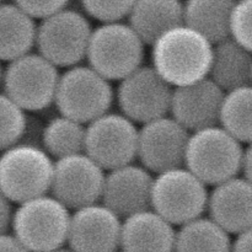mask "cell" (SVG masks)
Segmentation results:
<instances>
[{
  "label": "cell",
  "mask_w": 252,
  "mask_h": 252,
  "mask_svg": "<svg viewBox=\"0 0 252 252\" xmlns=\"http://www.w3.org/2000/svg\"><path fill=\"white\" fill-rule=\"evenodd\" d=\"M29 127L26 111L0 93V153L21 143Z\"/></svg>",
  "instance_id": "484cf974"
},
{
  "label": "cell",
  "mask_w": 252,
  "mask_h": 252,
  "mask_svg": "<svg viewBox=\"0 0 252 252\" xmlns=\"http://www.w3.org/2000/svg\"><path fill=\"white\" fill-rule=\"evenodd\" d=\"M43 149L57 160L85 152L86 126L65 116H57L42 129Z\"/></svg>",
  "instance_id": "cb8c5ba5"
},
{
  "label": "cell",
  "mask_w": 252,
  "mask_h": 252,
  "mask_svg": "<svg viewBox=\"0 0 252 252\" xmlns=\"http://www.w3.org/2000/svg\"><path fill=\"white\" fill-rule=\"evenodd\" d=\"M2 2H4V0H0V4H2Z\"/></svg>",
  "instance_id": "d590c367"
},
{
  "label": "cell",
  "mask_w": 252,
  "mask_h": 252,
  "mask_svg": "<svg viewBox=\"0 0 252 252\" xmlns=\"http://www.w3.org/2000/svg\"><path fill=\"white\" fill-rule=\"evenodd\" d=\"M236 0H186L184 24L213 44L230 37V22Z\"/></svg>",
  "instance_id": "7402d4cb"
},
{
  "label": "cell",
  "mask_w": 252,
  "mask_h": 252,
  "mask_svg": "<svg viewBox=\"0 0 252 252\" xmlns=\"http://www.w3.org/2000/svg\"><path fill=\"white\" fill-rule=\"evenodd\" d=\"M121 233V217L103 203H95L71 214L68 245L74 252H117Z\"/></svg>",
  "instance_id": "5bb4252c"
},
{
  "label": "cell",
  "mask_w": 252,
  "mask_h": 252,
  "mask_svg": "<svg viewBox=\"0 0 252 252\" xmlns=\"http://www.w3.org/2000/svg\"><path fill=\"white\" fill-rule=\"evenodd\" d=\"M175 226L152 208L125 218L121 233L122 252H175Z\"/></svg>",
  "instance_id": "ac0fdd59"
},
{
  "label": "cell",
  "mask_w": 252,
  "mask_h": 252,
  "mask_svg": "<svg viewBox=\"0 0 252 252\" xmlns=\"http://www.w3.org/2000/svg\"><path fill=\"white\" fill-rule=\"evenodd\" d=\"M105 170L85 153L62 158L54 162L51 193L69 209L100 203L105 186Z\"/></svg>",
  "instance_id": "7c38bea8"
},
{
  "label": "cell",
  "mask_w": 252,
  "mask_h": 252,
  "mask_svg": "<svg viewBox=\"0 0 252 252\" xmlns=\"http://www.w3.org/2000/svg\"><path fill=\"white\" fill-rule=\"evenodd\" d=\"M54 162L33 143L21 142L0 153V191L21 204L51 192Z\"/></svg>",
  "instance_id": "277c9868"
},
{
  "label": "cell",
  "mask_w": 252,
  "mask_h": 252,
  "mask_svg": "<svg viewBox=\"0 0 252 252\" xmlns=\"http://www.w3.org/2000/svg\"><path fill=\"white\" fill-rule=\"evenodd\" d=\"M172 93L152 65H142L120 81L117 103L122 115L143 126L170 113Z\"/></svg>",
  "instance_id": "8fae6325"
},
{
  "label": "cell",
  "mask_w": 252,
  "mask_h": 252,
  "mask_svg": "<svg viewBox=\"0 0 252 252\" xmlns=\"http://www.w3.org/2000/svg\"><path fill=\"white\" fill-rule=\"evenodd\" d=\"M93 31L84 12L66 7L39 21L36 47L57 68L68 69L86 58Z\"/></svg>",
  "instance_id": "ba28073f"
},
{
  "label": "cell",
  "mask_w": 252,
  "mask_h": 252,
  "mask_svg": "<svg viewBox=\"0 0 252 252\" xmlns=\"http://www.w3.org/2000/svg\"><path fill=\"white\" fill-rule=\"evenodd\" d=\"M209 192L186 166L164 171L154 177L152 209L174 226H182L203 217L208 209Z\"/></svg>",
  "instance_id": "52a82bcc"
},
{
  "label": "cell",
  "mask_w": 252,
  "mask_h": 252,
  "mask_svg": "<svg viewBox=\"0 0 252 252\" xmlns=\"http://www.w3.org/2000/svg\"><path fill=\"white\" fill-rule=\"evenodd\" d=\"M32 19L42 20L66 9L70 0H12Z\"/></svg>",
  "instance_id": "f1b7e54d"
},
{
  "label": "cell",
  "mask_w": 252,
  "mask_h": 252,
  "mask_svg": "<svg viewBox=\"0 0 252 252\" xmlns=\"http://www.w3.org/2000/svg\"><path fill=\"white\" fill-rule=\"evenodd\" d=\"M0 252H31L12 234L0 235Z\"/></svg>",
  "instance_id": "4dcf8cb0"
},
{
  "label": "cell",
  "mask_w": 252,
  "mask_h": 252,
  "mask_svg": "<svg viewBox=\"0 0 252 252\" xmlns=\"http://www.w3.org/2000/svg\"><path fill=\"white\" fill-rule=\"evenodd\" d=\"M225 93L211 78L174 89L170 113L189 132L218 126Z\"/></svg>",
  "instance_id": "9a60e30c"
},
{
  "label": "cell",
  "mask_w": 252,
  "mask_h": 252,
  "mask_svg": "<svg viewBox=\"0 0 252 252\" xmlns=\"http://www.w3.org/2000/svg\"><path fill=\"white\" fill-rule=\"evenodd\" d=\"M230 234L211 218L201 217L180 226L175 252H231Z\"/></svg>",
  "instance_id": "603a6c76"
},
{
  "label": "cell",
  "mask_w": 252,
  "mask_h": 252,
  "mask_svg": "<svg viewBox=\"0 0 252 252\" xmlns=\"http://www.w3.org/2000/svg\"><path fill=\"white\" fill-rule=\"evenodd\" d=\"M209 78L224 91L252 84V53L231 37L214 44Z\"/></svg>",
  "instance_id": "44dd1931"
},
{
  "label": "cell",
  "mask_w": 252,
  "mask_h": 252,
  "mask_svg": "<svg viewBox=\"0 0 252 252\" xmlns=\"http://www.w3.org/2000/svg\"><path fill=\"white\" fill-rule=\"evenodd\" d=\"M36 20L14 2L0 4V62H10L31 53L36 47Z\"/></svg>",
  "instance_id": "ffe728a7"
},
{
  "label": "cell",
  "mask_w": 252,
  "mask_h": 252,
  "mask_svg": "<svg viewBox=\"0 0 252 252\" xmlns=\"http://www.w3.org/2000/svg\"><path fill=\"white\" fill-rule=\"evenodd\" d=\"M139 129L122 113L108 112L86 125L85 154L103 170L133 164L138 158Z\"/></svg>",
  "instance_id": "30bf717a"
},
{
  "label": "cell",
  "mask_w": 252,
  "mask_h": 252,
  "mask_svg": "<svg viewBox=\"0 0 252 252\" xmlns=\"http://www.w3.org/2000/svg\"><path fill=\"white\" fill-rule=\"evenodd\" d=\"M84 14L101 24L128 19L135 0H79Z\"/></svg>",
  "instance_id": "4316f807"
},
{
  "label": "cell",
  "mask_w": 252,
  "mask_h": 252,
  "mask_svg": "<svg viewBox=\"0 0 252 252\" xmlns=\"http://www.w3.org/2000/svg\"><path fill=\"white\" fill-rule=\"evenodd\" d=\"M145 46L127 22L101 24L91 34L86 59L103 78L121 81L143 65Z\"/></svg>",
  "instance_id": "5b68a950"
},
{
  "label": "cell",
  "mask_w": 252,
  "mask_h": 252,
  "mask_svg": "<svg viewBox=\"0 0 252 252\" xmlns=\"http://www.w3.org/2000/svg\"><path fill=\"white\" fill-rule=\"evenodd\" d=\"M71 214L52 194L17 204L12 235L31 252H53L68 243Z\"/></svg>",
  "instance_id": "3957f363"
},
{
  "label": "cell",
  "mask_w": 252,
  "mask_h": 252,
  "mask_svg": "<svg viewBox=\"0 0 252 252\" xmlns=\"http://www.w3.org/2000/svg\"><path fill=\"white\" fill-rule=\"evenodd\" d=\"M214 44L182 24L162 33L152 44V66L174 89L209 78Z\"/></svg>",
  "instance_id": "6da1fadb"
},
{
  "label": "cell",
  "mask_w": 252,
  "mask_h": 252,
  "mask_svg": "<svg viewBox=\"0 0 252 252\" xmlns=\"http://www.w3.org/2000/svg\"><path fill=\"white\" fill-rule=\"evenodd\" d=\"M14 212L12 202L0 191V235L9 234L12 225Z\"/></svg>",
  "instance_id": "f546056e"
},
{
  "label": "cell",
  "mask_w": 252,
  "mask_h": 252,
  "mask_svg": "<svg viewBox=\"0 0 252 252\" xmlns=\"http://www.w3.org/2000/svg\"><path fill=\"white\" fill-rule=\"evenodd\" d=\"M189 139V130L174 118H158L139 129L138 159L142 166L157 175L185 166Z\"/></svg>",
  "instance_id": "4fadbf2b"
},
{
  "label": "cell",
  "mask_w": 252,
  "mask_h": 252,
  "mask_svg": "<svg viewBox=\"0 0 252 252\" xmlns=\"http://www.w3.org/2000/svg\"><path fill=\"white\" fill-rule=\"evenodd\" d=\"M230 37L252 53V0H236L231 15Z\"/></svg>",
  "instance_id": "83f0119b"
},
{
  "label": "cell",
  "mask_w": 252,
  "mask_h": 252,
  "mask_svg": "<svg viewBox=\"0 0 252 252\" xmlns=\"http://www.w3.org/2000/svg\"><path fill=\"white\" fill-rule=\"evenodd\" d=\"M243 175L245 179L252 184V143L248 144L245 153H244V161H243Z\"/></svg>",
  "instance_id": "d6a6232c"
},
{
  "label": "cell",
  "mask_w": 252,
  "mask_h": 252,
  "mask_svg": "<svg viewBox=\"0 0 252 252\" xmlns=\"http://www.w3.org/2000/svg\"><path fill=\"white\" fill-rule=\"evenodd\" d=\"M58 68L39 53H29L7 63L2 76L4 93L24 111L39 112L54 103Z\"/></svg>",
  "instance_id": "9c48e42d"
},
{
  "label": "cell",
  "mask_w": 252,
  "mask_h": 252,
  "mask_svg": "<svg viewBox=\"0 0 252 252\" xmlns=\"http://www.w3.org/2000/svg\"><path fill=\"white\" fill-rule=\"evenodd\" d=\"M243 143L220 125L192 132L185 166L207 186H217L243 171Z\"/></svg>",
  "instance_id": "7a4b0ae2"
},
{
  "label": "cell",
  "mask_w": 252,
  "mask_h": 252,
  "mask_svg": "<svg viewBox=\"0 0 252 252\" xmlns=\"http://www.w3.org/2000/svg\"><path fill=\"white\" fill-rule=\"evenodd\" d=\"M113 98L110 80L91 66L75 65L61 75L54 103L62 116L89 125L110 112Z\"/></svg>",
  "instance_id": "8992f818"
},
{
  "label": "cell",
  "mask_w": 252,
  "mask_h": 252,
  "mask_svg": "<svg viewBox=\"0 0 252 252\" xmlns=\"http://www.w3.org/2000/svg\"><path fill=\"white\" fill-rule=\"evenodd\" d=\"M209 218L230 235L252 228V184L236 176L217 185L209 193Z\"/></svg>",
  "instance_id": "e0dca14e"
},
{
  "label": "cell",
  "mask_w": 252,
  "mask_h": 252,
  "mask_svg": "<svg viewBox=\"0 0 252 252\" xmlns=\"http://www.w3.org/2000/svg\"><path fill=\"white\" fill-rule=\"evenodd\" d=\"M2 76H4V70H2L1 62H0V85H1V84H2Z\"/></svg>",
  "instance_id": "836d02e7"
},
{
  "label": "cell",
  "mask_w": 252,
  "mask_h": 252,
  "mask_svg": "<svg viewBox=\"0 0 252 252\" xmlns=\"http://www.w3.org/2000/svg\"><path fill=\"white\" fill-rule=\"evenodd\" d=\"M128 24L145 44L152 46L162 33L184 24V1L135 0Z\"/></svg>",
  "instance_id": "d6986e66"
},
{
  "label": "cell",
  "mask_w": 252,
  "mask_h": 252,
  "mask_svg": "<svg viewBox=\"0 0 252 252\" xmlns=\"http://www.w3.org/2000/svg\"><path fill=\"white\" fill-rule=\"evenodd\" d=\"M231 252H252V228L236 235Z\"/></svg>",
  "instance_id": "1f68e13d"
},
{
  "label": "cell",
  "mask_w": 252,
  "mask_h": 252,
  "mask_svg": "<svg viewBox=\"0 0 252 252\" xmlns=\"http://www.w3.org/2000/svg\"><path fill=\"white\" fill-rule=\"evenodd\" d=\"M53 252H74L73 250H71V249H59V250H57V251H53Z\"/></svg>",
  "instance_id": "e575fe53"
},
{
  "label": "cell",
  "mask_w": 252,
  "mask_h": 252,
  "mask_svg": "<svg viewBox=\"0 0 252 252\" xmlns=\"http://www.w3.org/2000/svg\"><path fill=\"white\" fill-rule=\"evenodd\" d=\"M154 177L142 165L129 164L106 175L102 203L121 218L152 208Z\"/></svg>",
  "instance_id": "2e32d148"
},
{
  "label": "cell",
  "mask_w": 252,
  "mask_h": 252,
  "mask_svg": "<svg viewBox=\"0 0 252 252\" xmlns=\"http://www.w3.org/2000/svg\"><path fill=\"white\" fill-rule=\"evenodd\" d=\"M219 125L239 142L252 143V84L225 93Z\"/></svg>",
  "instance_id": "d4e9b609"
}]
</instances>
